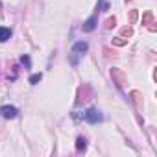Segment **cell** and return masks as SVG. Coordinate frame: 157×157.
<instances>
[{"label":"cell","mask_w":157,"mask_h":157,"mask_svg":"<svg viewBox=\"0 0 157 157\" xmlns=\"http://www.w3.org/2000/svg\"><path fill=\"white\" fill-rule=\"evenodd\" d=\"M96 26H98V15H93V17H89V19L82 24V30H83L85 33H91V32H94Z\"/></svg>","instance_id":"3"},{"label":"cell","mask_w":157,"mask_h":157,"mask_svg":"<svg viewBox=\"0 0 157 157\" xmlns=\"http://www.w3.org/2000/svg\"><path fill=\"white\" fill-rule=\"evenodd\" d=\"M41 80H43V74H41V72H39V74H32V76H30V83H32V85H37Z\"/></svg>","instance_id":"8"},{"label":"cell","mask_w":157,"mask_h":157,"mask_svg":"<svg viewBox=\"0 0 157 157\" xmlns=\"http://www.w3.org/2000/svg\"><path fill=\"white\" fill-rule=\"evenodd\" d=\"M117 24V19L113 17V19H107V22H105V28H113Z\"/></svg>","instance_id":"13"},{"label":"cell","mask_w":157,"mask_h":157,"mask_svg":"<svg viewBox=\"0 0 157 157\" xmlns=\"http://www.w3.org/2000/svg\"><path fill=\"white\" fill-rule=\"evenodd\" d=\"M96 10H100V11H107V10H109V2H105V0H98Z\"/></svg>","instance_id":"9"},{"label":"cell","mask_w":157,"mask_h":157,"mask_svg":"<svg viewBox=\"0 0 157 157\" xmlns=\"http://www.w3.org/2000/svg\"><path fill=\"white\" fill-rule=\"evenodd\" d=\"M10 37H11V30L6 28V26H0V43L10 41Z\"/></svg>","instance_id":"6"},{"label":"cell","mask_w":157,"mask_h":157,"mask_svg":"<svg viewBox=\"0 0 157 157\" xmlns=\"http://www.w3.org/2000/svg\"><path fill=\"white\" fill-rule=\"evenodd\" d=\"M21 63H22L26 68H30V67H32V59H30V56H26V54L21 56Z\"/></svg>","instance_id":"10"},{"label":"cell","mask_w":157,"mask_h":157,"mask_svg":"<svg viewBox=\"0 0 157 157\" xmlns=\"http://www.w3.org/2000/svg\"><path fill=\"white\" fill-rule=\"evenodd\" d=\"M111 76H113L115 80H117V85H118V87L122 89V85L126 83V78H124V74H122V72H120L118 68H113V70H111Z\"/></svg>","instance_id":"5"},{"label":"cell","mask_w":157,"mask_h":157,"mask_svg":"<svg viewBox=\"0 0 157 157\" xmlns=\"http://www.w3.org/2000/svg\"><path fill=\"white\" fill-rule=\"evenodd\" d=\"M76 150H78V151H85V150H87V140H85L83 137H78V139H76Z\"/></svg>","instance_id":"7"},{"label":"cell","mask_w":157,"mask_h":157,"mask_svg":"<svg viewBox=\"0 0 157 157\" xmlns=\"http://www.w3.org/2000/svg\"><path fill=\"white\" fill-rule=\"evenodd\" d=\"M126 43H128V41H126L124 37H115V39H113V44H117V46H124Z\"/></svg>","instance_id":"12"},{"label":"cell","mask_w":157,"mask_h":157,"mask_svg":"<svg viewBox=\"0 0 157 157\" xmlns=\"http://www.w3.org/2000/svg\"><path fill=\"white\" fill-rule=\"evenodd\" d=\"M122 33H124V35H131L133 32H131V28H128V26H126V28L122 30Z\"/></svg>","instance_id":"14"},{"label":"cell","mask_w":157,"mask_h":157,"mask_svg":"<svg viewBox=\"0 0 157 157\" xmlns=\"http://www.w3.org/2000/svg\"><path fill=\"white\" fill-rule=\"evenodd\" d=\"M144 21L148 22V28L153 32V30H155V26H151V13H150V11H148V13H144Z\"/></svg>","instance_id":"11"},{"label":"cell","mask_w":157,"mask_h":157,"mask_svg":"<svg viewBox=\"0 0 157 157\" xmlns=\"http://www.w3.org/2000/svg\"><path fill=\"white\" fill-rule=\"evenodd\" d=\"M87 50H89V43L87 41H76L72 44V50L70 52H74L78 56H83V54H87Z\"/></svg>","instance_id":"4"},{"label":"cell","mask_w":157,"mask_h":157,"mask_svg":"<svg viewBox=\"0 0 157 157\" xmlns=\"http://www.w3.org/2000/svg\"><path fill=\"white\" fill-rule=\"evenodd\" d=\"M17 115H19V109L15 105H0V117L2 118L13 120V118H17Z\"/></svg>","instance_id":"2"},{"label":"cell","mask_w":157,"mask_h":157,"mask_svg":"<svg viewBox=\"0 0 157 157\" xmlns=\"http://www.w3.org/2000/svg\"><path fill=\"white\" fill-rule=\"evenodd\" d=\"M83 120L85 122H89V124H98V122H102V113L98 111V109H94V107H89V109H85L83 111Z\"/></svg>","instance_id":"1"},{"label":"cell","mask_w":157,"mask_h":157,"mask_svg":"<svg viewBox=\"0 0 157 157\" xmlns=\"http://www.w3.org/2000/svg\"><path fill=\"white\" fill-rule=\"evenodd\" d=\"M0 6H2V2H0Z\"/></svg>","instance_id":"16"},{"label":"cell","mask_w":157,"mask_h":157,"mask_svg":"<svg viewBox=\"0 0 157 157\" xmlns=\"http://www.w3.org/2000/svg\"><path fill=\"white\" fill-rule=\"evenodd\" d=\"M131 21H133V22L137 21V11H131Z\"/></svg>","instance_id":"15"}]
</instances>
